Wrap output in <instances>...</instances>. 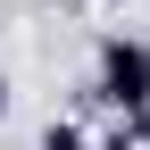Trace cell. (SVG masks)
I'll return each mask as SVG.
<instances>
[{
    "mask_svg": "<svg viewBox=\"0 0 150 150\" xmlns=\"http://www.w3.org/2000/svg\"><path fill=\"white\" fill-rule=\"evenodd\" d=\"M0 117H8V75H0Z\"/></svg>",
    "mask_w": 150,
    "mask_h": 150,
    "instance_id": "5",
    "label": "cell"
},
{
    "mask_svg": "<svg viewBox=\"0 0 150 150\" xmlns=\"http://www.w3.org/2000/svg\"><path fill=\"white\" fill-rule=\"evenodd\" d=\"M92 100H108L117 117L150 108V42H142V33H108V42H100V67H92Z\"/></svg>",
    "mask_w": 150,
    "mask_h": 150,
    "instance_id": "1",
    "label": "cell"
},
{
    "mask_svg": "<svg viewBox=\"0 0 150 150\" xmlns=\"http://www.w3.org/2000/svg\"><path fill=\"white\" fill-rule=\"evenodd\" d=\"M42 150H92V142L75 134V125H50V134H42Z\"/></svg>",
    "mask_w": 150,
    "mask_h": 150,
    "instance_id": "2",
    "label": "cell"
},
{
    "mask_svg": "<svg viewBox=\"0 0 150 150\" xmlns=\"http://www.w3.org/2000/svg\"><path fill=\"white\" fill-rule=\"evenodd\" d=\"M125 134H134V150H150V108H134V117H125Z\"/></svg>",
    "mask_w": 150,
    "mask_h": 150,
    "instance_id": "3",
    "label": "cell"
},
{
    "mask_svg": "<svg viewBox=\"0 0 150 150\" xmlns=\"http://www.w3.org/2000/svg\"><path fill=\"white\" fill-rule=\"evenodd\" d=\"M92 150H134V134H125V125H117V134H108V142H92Z\"/></svg>",
    "mask_w": 150,
    "mask_h": 150,
    "instance_id": "4",
    "label": "cell"
}]
</instances>
